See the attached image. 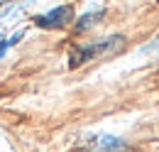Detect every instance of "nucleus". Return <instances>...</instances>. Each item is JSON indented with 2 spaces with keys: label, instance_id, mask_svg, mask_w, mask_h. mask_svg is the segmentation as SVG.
Listing matches in <instances>:
<instances>
[{
  "label": "nucleus",
  "instance_id": "obj_1",
  "mask_svg": "<svg viewBox=\"0 0 159 152\" xmlns=\"http://www.w3.org/2000/svg\"><path fill=\"white\" fill-rule=\"evenodd\" d=\"M122 47H125V37L122 35L76 44L69 52V66H81L83 61H93V59H100V57H113V54H118Z\"/></svg>",
  "mask_w": 159,
  "mask_h": 152
},
{
  "label": "nucleus",
  "instance_id": "obj_2",
  "mask_svg": "<svg viewBox=\"0 0 159 152\" xmlns=\"http://www.w3.org/2000/svg\"><path fill=\"white\" fill-rule=\"evenodd\" d=\"M74 17V7L71 5H59V7H54V10H49V12H44V15H37L34 17V25L37 27H44V30H49V27H64V25H69Z\"/></svg>",
  "mask_w": 159,
  "mask_h": 152
},
{
  "label": "nucleus",
  "instance_id": "obj_3",
  "mask_svg": "<svg viewBox=\"0 0 159 152\" xmlns=\"http://www.w3.org/2000/svg\"><path fill=\"white\" fill-rule=\"evenodd\" d=\"M105 15V7H96V10H91V12H86L83 17L79 20V25H76V32H83V30H88V27H93L100 17Z\"/></svg>",
  "mask_w": 159,
  "mask_h": 152
},
{
  "label": "nucleus",
  "instance_id": "obj_4",
  "mask_svg": "<svg viewBox=\"0 0 159 152\" xmlns=\"http://www.w3.org/2000/svg\"><path fill=\"white\" fill-rule=\"evenodd\" d=\"M157 52H159V37L154 39V42H149V44L142 47V54H157Z\"/></svg>",
  "mask_w": 159,
  "mask_h": 152
}]
</instances>
